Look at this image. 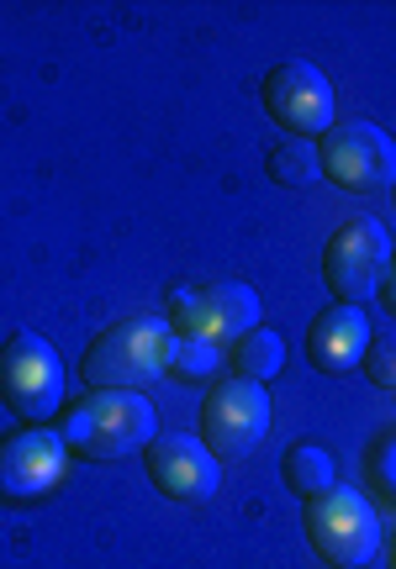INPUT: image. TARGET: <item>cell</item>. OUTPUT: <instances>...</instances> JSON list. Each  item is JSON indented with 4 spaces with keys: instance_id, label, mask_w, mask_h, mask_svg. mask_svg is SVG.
Segmentation results:
<instances>
[{
    "instance_id": "obj_21",
    "label": "cell",
    "mask_w": 396,
    "mask_h": 569,
    "mask_svg": "<svg viewBox=\"0 0 396 569\" xmlns=\"http://www.w3.org/2000/svg\"><path fill=\"white\" fill-rule=\"evenodd\" d=\"M392 201H396V184H392Z\"/></svg>"
},
{
    "instance_id": "obj_16",
    "label": "cell",
    "mask_w": 396,
    "mask_h": 569,
    "mask_svg": "<svg viewBox=\"0 0 396 569\" xmlns=\"http://www.w3.org/2000/svg\"><path fill=\"white\" fill-rule=\"evenodd\" d=\"M222 369H228V348L201 343V338H180V343H175V359H169V375L186 380V386H201V380L217 386Z\"/></svg>"
},
{
    "instance_id": "obj_8",
    "label": "cell",
    "mask_w": 396,
    "mask_h": 569,
    "mask_svg": "<svg viewBox=\"0 0 396 569\" xmlns=\"http://www.w3.org/2000/svg\"><path fill=\"white\" fill-rule=\"evenodd\" d=\"M265 432H270V396L265 386H254V380H217L207 390V401H201V443L217 453V459H249L254 448L265 443Z\"/></svg>"
},
{
    "instance_id": "obj_11",
    "label": "cell",
    "mask_w": 396,
    "mask_h": 569,
    "mask_svg": "<svg viewBox=\"0 0 396 569\" xmlns=\"http://www.w3.org/2000/svg\"><path fill=\"white\" fill-rule=\"evenodd\" d=\"M143 469L169 501H211L222 486V459L196 432H159L143 448Z\"/></svg>"
},
{
    "instance_id": "obj_3",
    "label": "cell",
    "mask_w": 396,
    "mask_h": 569,
    "mask_svg": "<svg viewBox=\"0 0 396 569\" xmlns=\"http://www.w3.org/2000/svg\"><path fill=\"white\" fill-rule=\"evenodd\" d=\"M0 401L21 427H42L63 411V359L32 327L0 343Z\"/></svg>"
},
{
    "instance_id": "obj_10",
    "label": "cell",
    "mask_w": 396,
    "mask_h": 569,
    "mask_svg": "<svg viewBox=\"0 0 396 569\" xmlns=\"http://www.w3.org/2000/svg\"><path fill=\"white\" fill-rule=\"evenodd\" d=\"M265 111H270L275 127H286L291 138L313 142L334 127V111H338V96L328 74L307 59H286L275 63L265 74Z\"/></svg>"
},
{
    "instance_id": "obj_7",
    "label": "cell",
    "mask_w": 396,
    "mask_h": 569,
    "mask_svg": "<svg viewBox=\"0 0 396 569\" xmlns=\"http://www.w3.org/2000/svg\"><path fill=\"white\" fill-rule=\"evenodd\" d=\"M307 543H313L334 569H359V565L376 559L380 522L359 490L334 486L328 496L307 501Z\"/></svg>"
},
{
    "instance_id": "obj_5",
    "label": "cell",
    "mask_w": 396,
    "mask_h": 569,
    "mask_svg": "<svg viewBox=\"0 0 396 569\" xmlns=\"http://www.w3.org/2000/svg\"><path fill=\"white\" fill-rule=\"evenodd\" d=\"M317 163H323V180L349 190V196H376L396 184V138L386 127L365 122H334L317 138Z\"/></svg>"
},
{
    "instance_id": "obj_19",
    "label": "cell",
    "mask_w": 396,
    "mask_h": 569,
    "mask_svg": "<svg viewBox=\"0 0 396 569\" xmlns=\"http://www.w3.org/2000/svg\"><path fill=\"white\" fill-rule=\"evenodd\" d=\"M380 306L396 317V253H392V269H386V280H380Z\"/></svg>"
},
{
    "instance_id": "obj_1",
    "label": "cell",
    "mask_w": 396,
    "mask_h": 569,
    "mask_svg": "<svg viewBox=\"0 0 396 569\" xmlns=\"http://www.w3.org/2000/svg\"><path fill=\"white\" fill-rule=\"evenodd\" d=\"M59 432L75 459L111 465V459H127V453H143L159 438V411H154L143 390H90L85 401L63 411Z\"/></svg>"
},
{
    "instance_id": "obj_6",
    "label": "cell",
    "mask_w": 396,
    "mask_h": 569,
    "mask_svg": "<svg viewBox=\"0 0 396 569\" xmlns=\"http://www.w3.org/2000/svg\"><path fill=\"white\" fill-rule=\"evenodd\" d=\"M392 232L376 217H349L323 248V284L338 306H365L380 296V280L392 269Z\"/></svg>"
},
{
    "instance_id": "obj_9",
    "label": "cell",
    "mask_w": 396,
    "mask_h": 569,
    "mask_svg": "<svg viewBox=\"0 0 396 569\" xmlns=\"http://www.w3.org/2000/svg\"><path fill=\"white\" fill-rule=\"evenodd\" d=\"M63 469H69V443H63L59 427H17L0 438V501L27 507L42 501L63 486Z\"/></svg>"
},
{
    "instance_id": "obj_13",
    "label": "cell",
    "mask_w": 396,
    "mask_h": 569,
    "mask_svg": "<svg viewBox=\"0 0 396 569\" xmlns=\"http://www.w3.org/2000/svg\"><path fill=\"white\" fill-rule=\"evenodd\" d=\"M228 369L238 375V380H254V386L275 380V375L286 369V343H280V332H270V327H249L238 343H228Z\"/></svg>"
},
{
    "instance_id": "obj_18",
    "label": "cell",
    "mask_w": 396,
    "mask_h": 569,
    "mask_svg": "<svg viewBox=\"0 0 396 569\" xmlns=\"http://www.w3.org/2000/svg\"><path fill=\"white\" fill-rule=\"evenodd\" d=\"M365 475H370V486L396 507V432L392 438H380V443L365 453Z\"/></svg>"
},
{
    "instance_id": "obj_17",
    "label": "cell",
    "mask_w": 396,
    "mask_h": 569,
    "mask_svg": "<svg viewBox=\"0 0 396 569\" xmlns=\"http://www.w3.org/2000/svg\"><path fill=\"white\" fill-rule=\"evenodd\" d=\"M359 369L370 375V386L396 390V327H392V332H370V343H365V359H359Z\"/></svg>"
},
{
    "instance_id": "obj_2",
    "label": "cell",
    "mask_w": 396,
    "mask_h": 569,
    "mask_svg": "<svg viewBox=\"0 0 396 569\" xmlns=\"http://www.w3.org/2000/svg\"><path fill=\"white\" fill-rule=\"evenodd\" d=\"M175 327L165 322V311L154 317H122V322H111L96 338V343L85 348L80 359V380L90 390H143L154 386L159 375H169V359H175Z\"/></svg>"
},
{
    "instance_id": "obj_20",
    "label": "cell",
    "mask_w": 396,
    "mask_h": 569,
    "mask_svg": "<svg viewBox=\"0 0 396 569\" xmlns=\"http://www.w3.org/2000/svg\"><path fill=\"white\" fill-rule=\"evenodd\" d=\"M392 569H396V543H392Z\"/></svg>"
},
{
    "instance_id": "obj_22",
    "label": "cell",
    "mask_w": 396,
    "mask_h": 569,
    "mask_svg": "<svg viewBox=\"0 0 396 569\" xmlns=\"http://www.w3.org/2000/svg\"><path fill=\"white\" fill-rule=\"evenodd\" d=\"M328 569H334V565H328Z\"/></svg>"
},
{
    "instance_id": "obj_12",
    "label": "cell",
    "mask_w": 396,
    "mask_h": 569,
    "mask_svg": "<svg viewBox=\"0 0 396 569\" xmlns=\"http://www.w3.org/2000/svg\"><path fill=\"white\" fill-rule=\"evenodd\" d=\"M365 343H370V317L365 306H323L307 327V359H313L317 375H349L365 359Z\"/></svg>"
},
{
    "instance_id": "obj_14",
    "label": "cell",
    "mask_w": 396,
    "mask_h": 569,
    "mask_svg": "<svg viewBox=\"0 0 396 569\" xmlns=\"http://www.w3.org/2000/svg\"><path fill=\"white\" fill-rule=\"evenodd\" d=\"M280 480H286L291 496L317 501V496H328V490L338 486V465L323 443H296L291 453H286V465H280Z\"/></svg>"
},
{
    "instance_id": "obj_15",
    "label": "cell",
    "mask_w": 396,
    "mask_h": 569,
    "mask_svg": "<svg viewBox=\"0 0 396 569\" xmlns=\"http://www.w3.org/2000/svg\"><path fill=\"white\" fill-rule=\"evenodd\" d=\"M265 174H270L275 184H286V190H313L317 180H323V163H317V142H280V148H270V159H265Z\"/></svg>"
},
{
    "instance_id": "obj_4",
    "label": "cell",
    "mask_w": 396,
    "mask_h": 569,
    "mask_svg": "<svg viewBox=\"0 0 396 569\" xmlns=\"http://www.w3.org/2000/svg\"><path fill=\"white\" fill-rule=\"evenodd\" d=\"M165 322L175 338H201V343L228 348L249 327H259V290L249 280H180L169 284Z\"/></svg>"
}]
</instances>
